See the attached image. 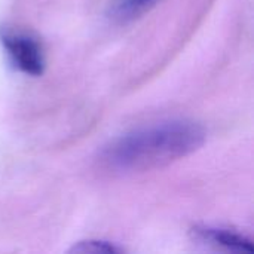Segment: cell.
<instances>
[{
	"label": "cell",
	"instance_id": "obj_2",
	"mask_svg": "<svg viewBox=\"0 0 254 254\" xmlns=\"http://www.w3.org/2000/svg\"><path fill=\"white\" fill-rule=\"evenodd\" d=\"M0 43L10 64L27 76L37 77L43 74L46 57L42 43L28 33L15 30H1Z\"/></svg>",
	"mask_w": 254,
	"mask_h": 254
},
{
	"label": "cell",
	"instance_id": "obj_3",
	"mask_svg": "<svg viewBox=\"0 0 254 254\" xmlns=\"http://www.w3.org/2000/svg\"><path fill=\"white\" fill-rule=\"evenodd\" d=\"M195 238L199 243H204L207 246L223 249L234 253H253V244L252 241L238 232H234L231 229L223 228H213V226H198L193 231Z\"/></svg>",
	"mask_w": 254,
	"mask_h": 254
},
{
	"label": "cell",
	"instance_id": "obj_5",
	"mask_svg": "<svg viewBox=\"0 0 254 254\" xmlns=\"http://www.w3.org/2000/svg\"><path fill=\"white\" fill-rule=\"evenodd\" d=\"M124 250L118 246L107 243V241H98V240H88V241H79L74 244L70 250V253L82 254H116L122 253Z\"/></svg>",
	"mask_w": 254,
	"mask_h": 254
},
{
	"label": "cell",
	"instance_id": "obj_4",
	"mask_svg": "<svg viewBox=\"0 0 254 254\" xmlns=\"http://www.w3.org/2000/svg\"><path fill=\"white\" fill-rule=\"evenodd\" d=\"M161 0H112L109 15L119 24H128L149 13Z\"/></svg>",
	"mask_w": 254,
	"mask_h": 254
},
{
	"label": "cell",
	"instance_id": "obj_1",
	"mask_svg": "<svg viewBox=\"0 0 254 254\" xmlns=\"http://www.w3.org/2000/svg\"><path fill=\"white\" fill-rule=\"evenodd\" d=\"M205 137V129L192 121L155 124L110 141L100 153V164L116 174L162 168L199 150Z\"/></svg>",
	"mask_w": 254,
	"mask_h": 254
}]
</instances>
